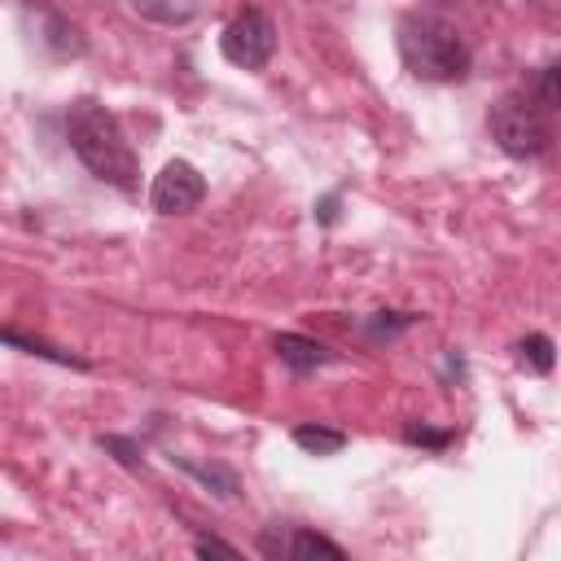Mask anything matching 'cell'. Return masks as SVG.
<instances>
[{"mask_svg": "<svg viewBox=\"0 0 561 561\" xmlns=\"http://www.w3.org/2000/svg\"><path fill=\"white\" fill-rule=\"evenodd\" d=\"M517 351H522V364L535 368V373H552V364H557L552 337H543V333H526V337L517 342Z\"/></svg>", "mask_w": 561, "mask_h": 561, "instance_id": "obj_10", "label": "cell"}, {"mask_svg": "<svg viewBox=\"0 0 561 561\" xmlns=\"http://www.w3.org/2000/svg\"><path fill=\"white\" fill-rule=\"evenodd\" d=\"M219 48H224V57H228L232 66H241V70H263V66L272 61V53H276V26H272V18H267L263 9H241V13L224 26Z\"/></svg>", "mask_w": 561, "mask_h": 561, "instance_id": "obj_4", "label": "cell"}, {"mask_svg": "<svg viewBox=\"0 0 561 561\" xmlns=\"http://www.w3.org/2000/svg\"><path fill=\"white\" fill-rule=\"evenodd\" d=\"M48 44H53L57 53H83L79 31H75V26H66L57 13H48Z\"/></svg>", "mask_w": 561, "mask_h": 561, "instance_id": "obj_14", "label": "cell"}, {"mask_svg": "<svg viewBox=\"0 0 561 561\" xmlns=\"http://www.w3.org/2000/svg\"><path fill=\"white\" fill-rule=\"evenodd\" d=\"M4 342H9V346H22V351H31V355H44V359L70 364V368H88V364H83V359H75L70 351H57V346H48V342H39V337H22L18 329H4Z\"/></svg>", "mask_w": 561, "mask_h": 561, "instance_id": "obj_12", "label": "cell"}, {"mask_svg": "<svg viewBox=\"0 0 561 561\" xmlns=\"http://www.w3.org/2000/svg\"><path fill=\"white\" fill-rule=\"evenodd\" d=\"M399 57L425 83H456L469 75V44L460 31L434 13H408L399 22Z\"/></svg>", "mask_w": 561, "mask_h": 561, "instance_id": "obj_2", "label": "cell"}, {"mask_svg": "<svg viewBox=\"0 0 561 561\" xmlns=\"http://www.w3.org/2000/svg\"><path fill=\"white\" fill-rule=\"evenodd\" d=\"M202 197H206V180H202V171H197L193 162H184V158H171V162L158 171L153 188H149V202H153V210H162V215H188Z\"/></svg>", "mask_w": 561, "mask_h": 561, "instance_id": "obj_5", "label": "cell"}, {"mask_svg": "<svg viewBox=\"0 0 561 561\" xmlns=\"http://www.w3.org/2000/svg\"><path fill=\"white\" fill-rule=\"evenodd\" d=\"M403 438L408 443H421V447H447L451 443V430H430V425H403Z\"/></svg>", "mask_w": 561, "mask_h": 561, "instance_id": "obj_15", "label": "cell"}, {"mask_svg": "<svg viewBox=\"0 0 561 561\" xmlns=\"http://www.w3.org/2000/svg\"><path fill=\"white\" fill-rule=\"evenodd\" d=\"M486 123H491L495 145L508 158H539L552 140V127H548V114H543L539 96H526V92H504L491 105Z\"/></svg>", "mask_w": 561, "mask_h": 561, "instance_id": "obj_3", "label": "cell"}, {"mask_svg": "<svg viewBox=\"0 0 561 561\" xmlns=\"http://www.w3.org/2000/svg\"><path fill=\"white\" fill-rule=\"evenodd\" d=\"M526 4H535L539 13H552V18H561V0H526Z\"/></svg>", "mask_w": 561, "mask_h": 561, "instance_id": "obj_19", "label": "cell"}, {"mask_svg": "<svg viewBox=\"0 0 561 561\" xmlns=\"http://www.w3.org/2000/svg\"><path fill=\"white\" fill-rule=\"evenodd\" d=\"M175 465H180V469H188L193 478H202L206 486H215L219 495H237V473H232V469H219V465H197V460H188V456H175Z\"/></svg>", "mask_w": 561, "mask_h": 561, "instance_id": "obj_11", "label": "cell"}, {"mask_svg": "<svg viewBox=\"0 0 561 561\" xmlns=\"http://www.w3.org/2000/svg\"><path fill=\"white\" fill-rule=\"evenodd\" d=\"M259 548L267 552V557H289V561H302V557H329V561H342L346 552H342V543H333V539H324V535H311V530H302V526H267L263 535H259Z\"/></svg>", "mask_w": 561, "mask_h": 561, "instance_id": "obj_6", "label": "cell"}, {"mask_svg": "<svg viewBox=\"0 0 561 561\" xmlns=\"http://www.w3.org/2000/svg\"><path fill=\"white\" fill-rule=\"evenodd\" d=\"M294 443L302 451H311V456H333V451L346 447V434L342 430H324V425H298L294 430Z\"/></svg>", "mask_w": 561, "mask_h": 561, "instance_id": "obj_9", "label": "cell"}, {"mask_svg": "<svg viewBox=\"0 0 561 561\" xmlns=\"http://www.w3.org/2000/svg\"><path fill=\"white\" fill-rule=\"evenodd\" d=\"M316 215H320V224H333V215H337V197H324Z\"/></svg>", "mask_w": 561, "mask_h": 561, "instance_id": "obj_18", "label": "cell"}, {"mask_svg": "<svg viewBox=\"0 0 561 561\" xmlns=\"http://www.w3.org/2000/svg\"><path fill=\"white\" fill-rule=\"evenodd\" d=\"M193 548H197L202 557H237V548H232V543H224V539H206V535H197V539H193Z\"/></svg>", "mask_w": 561, "mask_h": 561, "instance_id": "obj_17", "label": "cell"}, {"mask_svg": "<svg viewBox=\"0 0 561 561\" xmlns=\"http://www.w3.org/2000/svg\"><path fill=\"white\" fill-rule=\"evenodd\" d=\"M276 355H280V364L285 368H294V373H316V368H324L333 355H329V346H320V342H311V337H302V333H276Z\"/></svg>", "mask_w": 561, "mask_h": 561, "instance_id": "obj_7", "label": "cell"}, {"mask_svg": "<svg viewBox=\"0 0 561 561\" xmlns=\"http://www.w3.org/2000/svg\"><path fill=\"white\" fill-rule=\"evenodd\" d=\"M412 316H399V311H377V320H368V333L373 337H394L399 329H408Z\"/></svg>", "mask_w": 561, "mask_h": 561, "instance_id": "obj_16", "label": "cell"}, {"mask_svg": "<svg viewBox=\"0 0 561 561\" xmlns=\"http://www.w3.org/2000/svg\"><path fill=\"white\" fill-rule=\"evenodd\" d=\"M535 96H539V105L561 110V61L543 66V75H539V83H535Z\"/></svg>", "mask_w": 561, "mask_h": 561, "instance_id": "obj_13", "label": "cell"}, {"mask_svg": "<svg viewBox=\"0 0 561 561\" xmlns=\"http://www.w3.org/2000/svg\"><path fill=\"white\" fill-rule=\"evenodd\" d=\"M66 140H70L75 158H79L101 184H114V188H123V193H136V184H140V162H136V153H131V145H127L118 118H114L101 101L83 96V101H75V105L66 110Z\"/></svg>", "mask_w": 561, "mask_h": 561, "instance_id": "obj_1", "label": "cell"}, {"mask_svg": "<svg viewBox=\"0 0 561 561\" xmlns=\"http://www.w3.org/2000/svg\"><path fill=\"white\" fill-rule=\"evenodd\" d=\"M131 4H136L140 18L162 22V26H184V22H193L197 9H202V0H131Z\"/></svg>", "mask_w": 561, "mask_h": 561, "instance_id": "obj_8", "label": "cell"}]
</instances>
